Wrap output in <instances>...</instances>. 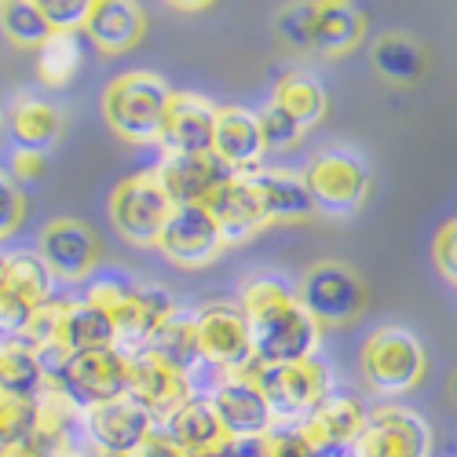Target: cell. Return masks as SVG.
Segmentation results:
<instances>
[{"mask_svg":"<svg viewBox=\"0 0 457 457\" xmlns=\"http://www.w3.org/2000/svg\"><path fill=\"white\" fill-rule=\"evenodd\" d=\"M238 308L253 333V362L260 366H282L315 359L322 329L315 319L300 308L296 293L275 275H253L242 282Z\"/></svg>","mask_w":457,"mask_h":457,"instance_id":"1","label":"cell"},{"mask_svg":"<svg viewBox=\"0 0 457 457\" xmlns=\"http://www.w3.org/2000/svg\"><path fill=\"white\" fill-rule=\"evenodd\" d=\"M169 103H172V88L158 78V73L132 70V73H121V78H113L106 85L103 118L118 139L136 143V146H150L162 136Z\"/></svg>","mask_w":457,"mask_h":457,"instance_id":"2","label":"cell"},{"mask_svg":"<svg viewBox=\"0 0 457 457\" xmlns=\"http://www.w3.org/2000/svg\"><path fill=\"white\" fill-rule=\"evenodd\" d=\"M359 366H362V380L377 395H406L421 385L428 359H425L421 340L410 329L380 326L366 337Z\"/></svg>","mask_w":457,"mask_h":457,"instance_id":"3","label":"cell"},{"mask_svg":"<svg viewBox=\"0 0 457 457\" xmlns=\"http://www.w3.org/2000/svg\"><path fill=\"white\" fill-rule=\"evenodd\" d=\"M172 212V202L154 169H143L125 176L110 190V223L129 245L136 249H154L158 235Z\"/></svg>","mask_w":457,"mask_h":457,"instance_id":"4","label":"cell"},{"mask_svg":"<svg viewBox=\"0 0 457 457\" xmlns=\"http://www.w3.org/2000/svg\"><path fill=\"white\" fill-rule=\"evenodd\" d=\"M300 308L315 319L319 329H340L362 315L366 308V286L362 278L340 260H322L303 271L300 286L293 289Z\"/></svg>","mask_w":457,"mask_h":457,"instance_id":"5","label":"cell"},{"mask_svg":"<svg viewBox=\"0 0 457 457\" xmlns=\"http://www.w3.org/2000/svg\"><path fill=\"white\" fill-rule=\"evenodd\" d=\"M48 380H55L59 392L85 413L99 403L129 395V352L118 345L96 348V352H78L55 373H48Z\"/></svg>","mask_w":457,"mask_h":457,"instance_id":"6","label":"cell"},{"mask_svg":"<svg viewBox=\"0 0 457 457\" xmlns=\"http://www.w3.org/2000/svg\"><path fill=\"white\" fill-rule=\"evenodd\" d=\"M249 377L268 399L278 425H296L326 392H329V370L319 359H300L282 366H260L249 362Z\"/></svg>","mask_w":457,"mask_h":457,"instance_id":"7","label":"cell"},{"mask_svg":"<svg viewBox=\"0 0 457 457\" xmlns=\"http://www.w3.org/2000/svg\"><path fill=\"white\" fill-rule=\"evenodd\" d=\"M202 366L220 373H238L253 362V333L238 300H209L195 312Z\"/></svg>","mask_w":457,"mask_h":457,"instance_id":"8","label":"cell"},{"mask_svg":"<svg viewBox=\"0 0 457 457\" xmlns=\"http://www.w3.org/2000/svg\"><path fill=\"white\" fill-rule=\"evenodd\" d=\"M37 256L45 260V268L52 271L55 286L66 282H88L103 260V242L99 235L85 220H73V216H55L41 227L37 235Z\"/></svg>","mask_w":457,"mask_h":457,"instance_id":"9","label":"cell"},{"mask_svg":"<svg viewBox=\"0 0 457 457\" xmlns=\"http://www.w3.org/2000/svg\"><path fill=\"white\" fill-rule=\"evenodd\" d=\"M154 428H158L154 417H150L129 395L85 410L81 413V425H78L85 446L96 457H129V453H136L150 439V432H154Z\"/></svg>","mask_w":457,"mask_h":457,"instance_id":"10","label":"cell"},{"mask_svg":"<svg viewBox=\"0 0 457 457\" xmlns=\"http://www.w3.org/2000/svg\"><path fill=\"white\" fill-rule=\"evenodd\" d=\"M432 432L425 417L410 406L366 410V421L352 443V457H428Z\"/></svg>","mask_w":457,"mask_h":457,"instance_id":"11","label":"cell"},{"mask_svg":"<svg viewBox=\"0 0 457 457\" xmlns=\"http://www.w3.org/2000/svg\"><path fill=\"white\" fill-rule=\"evenodd\" d=\"M303 183H308L315 212L348 216L366 202L370 172L355 154H345V150H326V154H319L308 169H303Z\"/></svg>","mask_w":457,"mask_h":457,"instance_id":"12","label":"cell"},{"mask_svg":"<svg viewBox=\"0 0 457 457\" xmlns=\"http://www.w3.org/2000/svg\"><path fill=\"white\" fill-rule=\"evenodd\" d=\"M154 249L169 263H176V268L198 271V268H209V263L227 249V242H223L220 227L205 205H172Z\"/></svg>","mask_w":457,"mask_h":457,"instance_id":"13","label":"cell"},{"mask_svg":"<svg viewBox=\"0 0 457 457\" xmlns=\"http://www.w3.org/2000/svg\"><path fill=\"white\" fill-rule=\"evenodd\" d=\"M209 403L216 406V417L223 432L231 436L235 443H245V439H260L268 436L278 421L263 399V392L256 388V380L249 377V366L238 370V373H220L212 392H205Z\"/></svg>","mask_w":457,"mask_h":457,"instance_id":"14","label":"cell"},{"mask_svg":"<svg viewBox=\"0 0 457 457\" xmlns=\"http://www.w3.org/2000/svg\"><path fill=\"white\" fill-rule=\"evenodd\" d=\"M195 395V377L162 362L158 355L143 352H129V399H136L154 425L169 421V417Z\"/></svg>","mask_w":457,"mask_h":457,"instance_id":"15","label":"cell"},{"mask_svg":"<svg viewBox=\"0 0 457 457\" xmlns=\"http://www.w3.org/2000/svg\"><path fill=\"white\" fill-rule=\"evenodd\" d=\"M362 421H366L362 403L355 395H348V392H333L329 388L293 428H296V436L303 443H308V450L315 457H329V453L352 450Z\"/></svg>","mask_w":457,"mask_h":457,"instance_id":"16","label":"cell"},{"mask_svg":"<svg viewBox=\"0 0 457 457\" xmlns=\"http://www.w3.org/2000/svg\"><path fill=\"white\" fill-rule=\"evenodd\" d=\"M216 106L195 92H172L158 146L165 154H212Z\"/></svg>","mask_w":457,"mask_h":457,"instance_id":"17","label":"cell"},{"mask_svg":"<svg viewBox=\"0 0 457 457\" xmlns=\"http://www.w3.org/2000/svg\"><path fill=\"white\" fill-rule=\"evenodd\" d=\"M179 312V303L172 300L169 289L162 286H136L129 289V296L118 303V312L110 315L113 333H118V348L125 352H143L146 340L158 333V326Z\"/></svg>","mask_w":457,"mask_h":457,"instance_id":"18","label":"cell"},{"mask_svg":"<svg viewBox=\"0 0 457 457\" xmlns=\"http://www.w3.org/2000/svg\"><path fill=\"white\" fill-rule=\"evenodd\" d=\"M205 209H209V216L216 220V227H220V235H223L227 245L249 242L253 235H260L263 227H268L249 172H235L231 179H223V183L212 190V198L205 202Z\"/></svg>","mask_w":457,"mask_h":457,"instance_id":"19","label":"cell"},{"mask_svg":"<svg viewBox=\"0 0 457 457\" xmlns=\"http://www.w3.org/2000/svg\"><path fill=\"white\" fill-rule=\"evenodd\" d=\"M154 172L172 205H205L212 190L235 176L216 154H165Z\"/></svg>","mask_w":457,"mask_h":457,"instance_id":"20","label":"cell"},{"mask_svg":"<svg viewBox=\"0 0 457 457\" xmlns=\"http://www.w3.org/2000/svg\"><path fill=\"white\" fill-rule=\"evenodd\" d=\"M212 154L231 172H256L263 158V139L256 113L245 106H223L216 110V132H212Z\"/></svg>","mask_w":457,"mask_h":457,"instance_id":"21","label":"cell"},{"mask_svg":"<svg viewBox=\"0 0 457 457\" xmlns=\"http://www.w3.org/2000/svg\"><path fill=\"white\" fill-rule=\"evenodd\" d=\"M88 41L106 52V55H121V52H132L143 33H146V15L136 0H96L85 26Z\"/></svg>","mask_w":457,"mask_h":457,"instance_id":"22","label":"cell"},{"mask_svg":"<svg viewBox=\"0 0 457 457\" xmlns=\"http://www.w3.org/2000/svg\"><path fill=\"white\" fill-rule=\"evenodd\" d=\"M249 179H253V190H256L263 220H268V223H300V220L315 216L308 183H303L300 172H289V169H256V172H249Z\"/></svg>","mask_w":457,"mask_h":457,"instance_id":"23","label":"cell"},{"mask_svg":"<svg viewBox=\"0 0 457 457\" xmlns=\"http://www.w3.org/2000/svg\"><path fill=\"white\" fill-rule=\"evenodd\" d=\"M158 428H162L187 457L209 453V450H220V446L231 443V436L223 432L220 417H216V406H212L209 395H202V392L190 395V399L169 417V421H162Z\"/></svg>","mask_w":457,"mask_h":457,"instance_id":"24","label":"cell"},{"mask_svg":"<svg viewBox=\"0 0 457 457\" xmlns=\"http://www.w3.org/2000/svg\"><path fill=\"white\" fill-rule=\"evenodd\" d=\"M362 8L355 0H315V29L312 52L315 55H345L362 41Z\"/></svg>","mask_w":457,"mask_h":457,"instance_id":"25","label":"cell"},{"mask_svg":"<svg viewBox=\"0 0 457 457\" xmlns=\"http://www.w3.org/2000/svg\"><path fill=\"white\" fill-rule=\"evenodd\" d=\"M8 132L15 136L19 146L26 150H48L59 136H62V113L59 106H52L48 99H33V96H19L4 118Z\"/></svg>","mask_w":457,"mask_h":457,"instance_id":"26","label":"cell"},{"mask_svg":"<svg viewBox=\"0 0 457 457\" xmlns=\"http://www.w3.org/2000/svg\"><path fill=\"white\" fill-rule=\"evenodd\" d=\"M146 352L158 355L162 362H169V366H176V370H183V373L195 377V370L202 366L195 312H183V308H179L176 315H169V319L158 326V333L146 340Z\"/></svg>","mask_w":457,"mask_h":457,"instance_id":"27","label":"cell"},{"mask_svg":"<svg viewBox=\"0 0 457 457\" xmlns=\"http://www.w3.org/2000/svg\"><path fill=\"white\" fill-rule=\"evenodd\" d=\"M45 380H48V370L26 340L0 337V392L37 399V392L45 388Z\"/></svg>","mask_w":457,"mask_h":457,"instance_id":"28","label":"cell"},{"mask_svg":"<svg viewBox=\"0 0 457 457\" xmlns=\"http://www.w3.org/2000/svg\"><path fill=\"white\" fill-rule=\"evenodd\" d=\"M0 289L12 293L19 303H26V308L33 312V308H41L45 300L55 296V278L33 249H19V253L4 256V286Z\"/></svg>","mask_w":457,"mask_h":457,"instance_id":"29","label":"cell"},{"mask_svg":"<svg viewBox=\"0 0 457 457\" xmlns=\"http://www.w3.org/2000/svg\"><path fill=\"white\" fill-rule=\"evenodd\" d=\"M81 410L73 406L55 380H45V388L37 392V425H33V443H41L45 450L59 446L62 439L78 436Z\"/></svg>","mask_w":457,"mask_h":457,"instance_id":"30","label":"cell"},{"mask_svg":"<svg viewBox=\"0 0 457 457\" xmlns=\"http://www.w3.org/2000/svg\"><path fill=\"white\" fill-rule=\"evenodd\" d=\"M271 103H278L303 132L326 118V88L312 78V73H300V70L286 73V78L275 85V99Z\"/></svg>","mask_w":457,"mask_h":457,"instance_id":"31","label":"cell"},{"mask_svg":"<svg viewBox=\"0 0 457 457\" xmlns=\"http://www.w3.org/2000/svg\"><path fill=\"white\" fill-rule=\"evenodd\" d=\"M373 66L392 85H417L425 78V52L417 48L410 37L388 33L373 45Z\"/></svg>","mask_w":457,"mask_h":457,"instance_id":"32","label":"cell"},{"mask_svg":"<svg viewBox=\"0 0 457 457\" xmlns=\"http://www.w3.org/2000/svg\"><path fill=\"white\" fill-rule=\"evenodd\" d=\"M33 55H37V78L48 88H62L73 81V73L81 66V37L70 29H55Z\"/></svg>","mask_w":457,"mask_h":457,"instance_id":"33","label":"cell"},{"mask_svg":"<svg viewBox=\"0 0 457 457\" xmlns=\"http://www.w3.org/2000/svg\"><path fill=\"white\" fill-rule=\"evenodd\" d=\"M0 33L22 52H37L55 33L29 0H0Z\"/></svg>","mask_w":457,"mask_h":457,"instance_id":"34","label":"cell"},{"mask_svg":"<svg viewBox=\"0 0 457 457\" xmlns=\"http://www.w3.org/2000/svg\"><path fill=\"white\" fill-rule=\"evenodd\" d=\"M312 29H315V0H293L275 15V33L289 52H312Z\"/></svg>","mask_w":457,"mask_h":457,"instance_id":"35","label":"cell"},{"mask_svg":"<svg viewBox=\"0 0 457 457\" xmlns=\"http://www.w3.org/2000/svg\"><path fill=\"white\" fill-rule=\"evenodd\" d=\"M33 425H37V399L0 392V443L33 439Z\"/></svg>","mask_w":457,"mask_h":457,"instance_id":"36","label":"cell"},{"mask_svg":"<svg viewBox=\"0 0 457 457\" xmlns=\"http://www.w3.org/2000/svg\"><path fill=\"white\" fill-rule=\"evenodd\" d=\"M256 125H260V139H263V150H289L300 143L303 129L289 118V113L278 106V103H268L260 113H256Z\"/></svg>","mask_w":457,"mask_h":457,"instance_id":"37","label":"cell"},{"mask_svg":"<svg viewBox=\"0 0 457 457\" xmlns=\"http://www.w3.org/2000/svg\"><path fill=\"white\" fill-rule=\"evenodd\" d=\"M29 4L41 12L48 19L52 29H70V33H78L92 12L96 0H29Z\"/></svg>","mask_w":457,"mask_h":457,"instance_id":"38","label":"cell"},{"mask_svg":"<svg viewBox=\"0 0 457 457\" xmlns=\"http://www.w3.org/2000/svg\"><path fill=\"white\" fill-rule=\"evenodd\" d=\"M132 282L125 275H92L88 286H85V303H92V308H99L103 315H113L118 312V303L129 296Z\"/></svg>","mask_w":457,"mask_h":457,"instance_id":"39","label":"cell"},{"mask_svg":"<svg viewBox=\"0 0 457 457\" xmlns=\"http://www.w3.org/2000/svg\"><path fill=\"white\" fill-rule=\"evenodd\" d=\"M26 220V195L22 187L8 176L0 172V242H8Z\"/></svg>","mask_w":457,"mask_h":457,"instance_id":"40","label":"cell"},{"mask_svg":"<svg viewBox=\"0 0 457 457\" xmlns=\"http://www.w3.org/2000/svg\"><path fill=\"white\" fill-rule=\"evenodd\" d=\"M432 260H436V271L457 286V220L443 223L439 235L432 242Z\"/></svg>","mask_w":457,"mask_h":457,"instance_id":"41","label":"cell"},{"mask_svg":"<svg viewBox=\"0 0 457 457\" xmlns=\"http://www.w3.org/2000/svg\"><path fill=\"white\" fill-rule=\"evenodd\" d=\"M8 176L22 187V183H41L48 176V150H26L19 146L12 154V165H8Z\"/></svg>","mask_w":457,"mask_h":457,"instance_id":"42","label":"cell"},{"mask_svg":"<svg viewBox=\"0 0 457 457\" xmlns=\"http://www.w3.org/2000/svg\"><path fill=\"white\" fill-rule=\"evenodd\" d=\"M129 457H187V453H183L162 428H154V432H150V439H146L136 453H129Z\"/></svg>","mask_w":457,"mask_h":457,"instance_id":"43","label":"cell"},{"mask_svg":"<svg viewBox=\"0 0 457 457\" xmlns=\"http://www.w3.org/2000/svg\"><path fill=\"white\" fill-rule=\"evenodd\" d=\"M0 457H48V450L33 439H19V443H0Z\"/></svg>","mask_w":457,"mask_h":457,"instance_id":"44","label":"cell"},{"mask_svg":"<svg viewBox=\"0 0 457 457\" xmlns=\"http://www.w3.org/2000/svg\"><path fill=\"white\" fill-rule=\"evenodd\" d=\"M48 457H96V453H92L78 436H70V439H62L59 446H52Z\"/></svg>","mask_w":457,"mask_h":457,"instance_id":"45","label":"cell"},{"mask_svg":"<svg viewBox=\"0 0 457 457\" xmlns=\"http://www.w3.org/2000/svg\"><path fill=\"white\" fill-rule=\"evenodd\" d=\"M165 4H172V8H179V12H202V8L212 4V0H165Z\"/></svg>","mask_w":457,"mask_h":457,"instance_id":"46","label":"cell"},{"mask_svg":"<svg viewBox=\"0 0 457 457\" xmlns=\"http://www.w3.org/2000/svg\"><path fill=\"white\" fill-rule=\"evenodd\" d=\"M195 457H238V443L231 439L227 446H220V450H209V453H195Z\"/></svg>","mask_w":457,"mask_h":457,"instance_id":"47","label":"cell"},{"mask_svg":"<svg viewBox=\"0 0 457 457\" xmlns=\"http://www.w3.org/2000/svg\"><path fill=\"white\" fill-rule=\"evenodd\" d=\"M4 256L8 253H0V286H4Z\"/></svg>","mask_w":457,"mask_h":457,"instance_id":"48","label":"cell"},{"mask_svg":"<svg viewBox=\"0 0 457 457\" xmlns=\"http://www.w3.org/2000/svg\"><path fill=\"white\" fill-rule=\"evenodd\" d=\"M0 125H4V113H0Z\"/></svg>","mask_w":457,"mask_h":457,"instance_id":"49","label":"cell"}]
</instances>
